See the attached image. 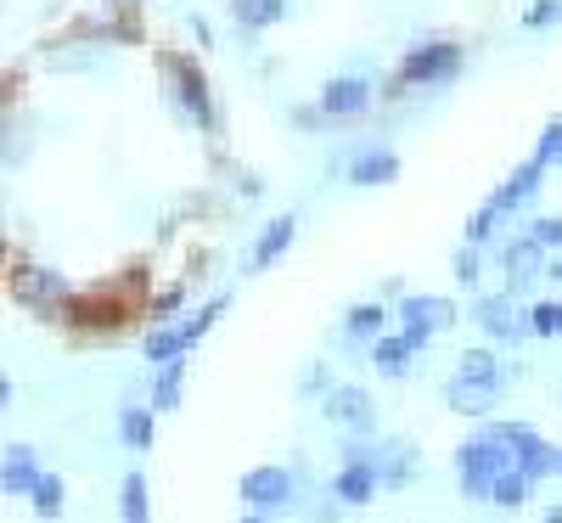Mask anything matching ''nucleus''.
<instances>
[{
    "label": "nucleus",
    "instance_id": "obj_1",
    "mask_svg": "<svg viewBox=\"0 0 562 523\" xmlns=\"http://www.w3.org/2000/svg\"><path fill=\"white\" fill-rule=\"evenodd\" d=\"M455 321V304L450 299H439V292H411V299L400 304V333L422 349L434 333H445V326Z\"/></svg>",
    "mask_w": 562,
    "mask_h": 523
},
{
    "label": "nucleus",
    "instance_id": "obj_2",
    "mask_svg": "<svg viewBox=\"0 0 562 523\" xmlns=\"http://www.w3.org/2000/svg\"><path fill=\"white\" fill-rule=\"evenodd\" d=\"M326 422H338L344 434H354V439H366V434H377V411H372V395L366 388H326Z\"/></svg>",
    "mask_w": 562,
    "mask_h": 523
},
{
    "label": "nucleus",
    "instance_id": "obj_3",
    "mask_svg": "<svg viewBox=\"0 0 562 523\" xmlns=\"http://www.w3.org/2000/svg\"><path fill=\"white\" fill-rule=\"evenodd\" d=\"M450 74H461V46H450V40L416 46V51L405 57V85H439V79H450Z\"/></svg>",
    "mask_w": 562,
    "mask_h": 523
},
{
    "label": "nucleus",
    "instance_id": "obj_4",
    "mask_svg": "<svg viewBox=\"0 0 562 523\" xmlns=\"http://www.w3.org/2000/svg\"><path fill=\"white\" fill-rule=\"evenodd\" d=\"M242 501L253 512L292 507V473L287 468H253V473H242Z\"/></svg>",
    "mask_w": 562,
    "mask_h": 523
},
{
    "label": "nucleus",
    "instance_id": "obj_5",
    "mask_svg": "<svg viewBox=\"0 0 562 523\" xmlns=\"http://www.w3.org/2000/svg\"><path fill=\"white\" fill-rule=\"evenodd\" d=\"M473 321L484 326L495 344H512V338L528 333V321L512 310V292H489V299H478V304H473Z\"/></svg>",
    "mask_w": 562,
    "mask_h": 523
},
{
    "label": "nucleus",
    "instance_id": "obj_6",
    "mask_svg": "<svg viewBox=\"0 0 562 523\" xmlns=\"http://www.w3.org/2000/svg\"><path fill=\"white\" fill-rule=\"evenodd\" d=\"M540 175H546V163H540V158H528L523 170H517V175H512L501 191H495V198H489L484 209H489L495 220H501V214H512L517 203H528V198H535V191H540Z\"/></svg>",
    "mask_w": 562,
    "mask_h": 523
},
{
    "label": "nucleus",
    "instance_id": "obj_7",
    "mask_svg": "<svg viewBox=\"0 0 562 523\" xmlns=\"http://www.w3.org/2000/svg\"><path fill=\"white\" fill-rule=\"evenodd\" d=\"M377 489H383V473H377L372 462H344V473L333 478V496H338L344 507H366Z\"/></svg>",
    "mask_w": 562,
    "mask_h": 523
},
{
    "label": "nucleus",
    "instance_id": "obj_8",
    "mask_svg": "<svg viewBox=\"0 0 562 523\" xmlns=\"http://www.w3.org/2000/svg\"><path fill=\"white\" fill-rule=\"evenodd\" d=\"M292 237H299V220H292V214L271 220V225H264V232H259L253 253H248V271H264V265H276V259L292 248Z\"/></svg>",
    "mask_w": 562,
    "mask_h": 523
},
{
    "label": "nucleus",
    "instance_id": "obj_9",
    "mask_svg": "<svg viewBox=\"0 0 562 523\" xmlns=\"http://www.w3.org/2000/svg\"><path fill=\"white\" fill-rule=\"evenodd\" d=\"M372 102V85L366 79H333L321 90V113L326 119H354V113H366Z\"/></svg>",
    "mask_w": 562,
    "mask_h": 523
},
{
    "label": "nucleus",
    "instance_id": "obj_10",
    "mask_svg": "<svg viewBox=\"0 0 562 523\" xmlns=\"http://www.w3.org/2000/svg\"><path fill=\"white\" fill-rule=\"evenodd\" d=\"M170 74H175V85H180V102H186V113H191L197 124L209 129V124H214V102H209V85H203V74H197L191 62H180V57L170 62Z\"/></svg>",
    "mask_w": 562,
    "mask_h": 523
},
{
    "label": "nucleus",
    "instance_id": "obj_11",
    "mask_svg": "<svg viewBox=\"0 0 562 523\" xmlns=\"http://www.w3.org/2000/svg\"><path fill=\"white\" fill-rule=\"evenodd\" d=\"M0 484H7V496H35V484H40L35 450H28V445H12V450H7V473H0Z\"/></svg>",
    "mask_w": 562,
    "mask_h": 523
},
{
    "label": "nucleus",
    "instance_id": "obj_12",
    "mask_svg": "<svg viewBox=\"0 0 562 523\" xmlns=\"http://www.w3.org/2000/svg\"><path fill=\"white\" fill-rule=\"evenodd\" d=\"M495 395H501V388H489V383H467V377H450V383H445V400H450L455 411H467V416H489Z\"/></svg>",
    "mask_w": 562,
    "mask_h": 523
},
{
    "label": "nucleus",
    "instance_id": "obj_13",
    "mask_svg": "<svg viewBox=\"0 0 562 523\" xmlns=\"http://www.w3.org/2000/svg\"><path fill=\"white\" fill-rule=\"evenodd\" d=\"M152 416H158L152 406H124V411H118V439H124L129 450H152V434H158Z\"/></svg>",
    "mask_w": 562,
    "mask_h": 523
},
{
    "label": "nucleus",
    "instance_id": "obj_14",
    "mask_svg": "<svg viewBox=\"0 0 562 523\" xmlns=\"http://www.w3.org/2000/svg\"><path fill=\"white\" fill-rule=\"evenodd\" d=\"M411 354H416V344H411L405 333H400V338H372V366H377L383 377H405Z\"/></svg>",
    "mask_w": 562,
    "mask_h": 523
},
{
    "label": "nucleus",
    "instance_id": "obj_15",
    "mask_svg": "<svg viewBox=\"0 0 562 523\" xmlns=\"http://www.w3.org/2000/svg\"><path fill=\"white\" fill-rule=\"evenodd\" d=\"M394 175H400V158L383 152V147H377V152H360V158H354V170H349V180H354V186H388Z\"/></svg>",
    "mask_w": 562,
    "mask_h": 523
},
{
    "label": "nucleus",
    "instance_id": "obj_16",
    "mask_svg": "<svg viewBox=\"0 0 562 523\" xmlns=\"http://www.w3.org/2000/svg\"><path fill=\"white\" fill-rule=\"evenodd\" d=\"M12 292H17V299H28V304H40V299H62L68 282H62L57 271H17V276H12Z\"/></svg>",
    "mask_w": 562,
    "mask_h": 523
},
{
    "label": "nucleus",
    "instance_id": "obj_17",
    "mask_svg": "<svg viewBox=\"0 0 562 523\" xmlns=\"http://www.w3.org/2000/svg\"><path fill=\"white\" fill-rule=\"evenodd\" d=\"M455 377H467V383H489V388H501L507 366L495 361L489 349H467V354H461V366H455Z\"/></svg>",
    "mask_w": 562,
    "mask_h": 523
},
{
    "label": "nucleus",
    "instance_id": "obj_18",
    "mask_svg": "<svg viewBox=\"0 0 562 523\" xmlns=\"http://www.w3.org/2000/svg\"><path fill=\"white\" fill-rule=\"evenodd\" d=\"M540 253H546V248H540L535 237H528V242H517V248L507 253V271H512V282H507V292H512V287H523V282H535V276H540Z\"/></svg>",
    "mask_w": 562,
    "mask_h": 523
},
{
    "label": "nucleus",
    "instance_id": "obj_19",
    "mask_svg": "<svg viewBox=\"0 0 562 523\" xmlns=\"http://www.w3.org/2000/svg\"><path fill=\"white\" fill-rule=\"evenodd\" d=\"M118 518L124 523H152V507H147V478L129 473L124 489H118Z\"/></svg>",
    "mask_w": 562,
    "mask_h": 523
},
{
    "label": "nucleus",
    "instance_id": "obj_20",
    "mask_svg": "<svg viewBox=\"0 0 562 523\" xmlns=\"http://www.w3.org/2000/svg\"><path fill=\"white\" fill-rule=\"evenodd\" d=\"M180 383H186V361L158 366V383H152V411H175V406H180Z\"/></svg>",
    "mask_w": 562,
    "mask_h": 523
},
{
    "label": "nucleus",
    "instance_id": "obj_21",
    "mask_svg": "<svg viewBox=\"0 0 562 523\" xmlns=\"http://www.w3.org/2000/svg\"><path fill=\"white\" fill-rule=\"evenodd\" d=\"M230 12H237L242 28H271V23H282L287 0H230Z\"/></svg>",
    "mask_w": 562,
    "mask_h": 523
},
{
    "label": "nucleus",
    "instance_id": "obj_22",
    "mask_svg": "<svg viewBox=\"0 0 562 523\" xmlns=\"http://www.w3.org/2000/svg\"><path fill=\"white\" fill-rule=\"evenodd\" d=\"M383 326H388V310L383 304H354L344 315V333L349 338H383Z\"/></svg>",
    "mask_w": 562,
    "mask_h": 523
},
{
    "label": "nucleus",
    "instance_id": "obj_23",
    "mask_svg": "<svg viewBox=\"0 0 562 523\" xmlns=\"http://www.w3.org/2000/svg\"><path fill=\"white\" fill-rule=\"evenodd\" d=\"M528 484H535L528 473H501V478L489 484L484 501H495V507H523V501H528Z\"/></svg>",
    "mask_w": 562,
    "mask_h": 523
},
{
    "label": "nucleus",
    "instance_id": "obj_24",
    "mask_svg": "<svg viewBox=\"0 0 562 523\" xmlns=\"http://www.w3.org/2000/svg\"><path fill=\"white\" fill-rule=\"evenodd\" d=\"M220 315H225V299H214V304H203V310H197L191 321H180V326H175V333H180V344H186V349H197V344H203V333H209V326H214Z\"/></svg>",
    "mask_w": 562,
    "mask_h": 523
},
{
    "label": "nucleus",
    "instance_id": "obj_25",
    "mask_svg": "<svg viewBox=\"0 0 562 523\" xmlns=\"http://www.w3.org/2000/svg\"><path fill=\"white\" fill-rule=\"evenodd\" d=\"M35 512L40 518H62V478H51V473H40V484H35Z\"/></svg>",
    "mask_w": 562,
    "mask_h": 523
},
{
    "label": "nucleus",
    "instance_id": "obj_26",
    "mask_svg": "<svg viewBox=\"0 0 562 523\" xmlns=\"http://www.w3.org/2000/svg\"><path fill=\"white\" fill-rule=\"evenodd\" d=\"M528 333H535V338H557V333H562V304L546 299V304L528 310Z\"/></svg>",
    "mask_w": 562,
    "mask_h": 523
},
{
    "label": "nucleus",
    "instance_id": "obj_27",
    "mask_svg": "<svg viewBox=\"0 0 562 523\" xmlns=\"http://www.w3.org/2000/svg\"><path fill=\"white\" fill-rule=\"evenodd\" d=\"M528 28H546V23H562V0H540V7H528V17H523Z\"/></svg>",
    "mask_w": 562,
    "mask_h": 523
},
{
    "label": "nucleus",
    "instance_id": "obj_28",
    "mask_svg": "<svg viewBox=\"0 0 562 523\" xmlns=\"http://www.w3.org/2000/svg\"><path fill=\"white\" fill-rule=\"evenodd\" d=\"M540 163H562V124H551L546 136H540V152H535Z\"/></svg>",
    "mask_w": 562,
    "mask_h": 523
},
{
    "label": "nucleus",
    "instance_id": "obj_29",
    "mask_svg": "<svg viewBox=\"0 0 562 523\" xmlns=\"http://www.w3.org/2000/svg\"><path fill=\"white\" fill-rule=\"evenodd\" d=\"M455 276H461V287L478 282V248H461V253H455Z\"/></svg>",
    "mask_w": 562,
    "mask_h": 523
},
{
    "label": "nucleus",
    "instance_id": "obj_30",
    "mask_svg": "<svg viewBox=\"0 0 562 523\" xmlns=\"http://www.w3.org/2000/svg\"><path fill=\"white\" fill-rule=\"evenodd\" d=\"M535 242L540 248H562V220L551 214V220H535Z\"/></svg>",
    "mask_w": 562,
    "mask_h": 523
},
{
    "label": "nucleus",
    "instance_id": "obj_31",
    "mask_svg": "<svg viewBox=\"0 0 562 523\" xmlns=\"http://www.w3.org/2000/svg\"><path fill=\"white\" fill-rule=\"evenodd\" d=\"M175 304H180V287H163V292H158V299H152V304H147V310H152V315H158V321H163V315H170V310H175Z\"/></svg>",
    "mask_w": 562,
    "mask_h": 523
},
{
    "label": "nucleus",
    "instance_id": "obj_32",
    "mask_svg": "<svg viewBox=\"0 0 562 523\" xmlns=\"http://www.w3.org/2000/svg\"><path fill=\"white\" fill-rule=\"evenodd\" d=\"M546 523H562V507H551V512H546Z\"/></svg>",
    "mask_w": 562,
    "mask_h": 523
},
{
    "label": "nucleus",
    "instance_id": "obj_33",
    "mask_svg": "<svg viewBox=\"0 0 562 523\" xmlns=\"http://www.w3.org/2000/svg\"><path fill=\"white\" fill-rule=\"evenodd\" d=\"M551 282H557V287H562V265H551Z\"/></svg>",
    "mask_w": 562,
    "mask_h": 523
},
{
    "label": "nucleus",
    "instance_id": "obj_34",
    "mask_svg": "<svg viewBox=\"0 0 562 523\" xmlns=\"http://www.w3.org/2000/svg\"><path fill=\"white\" fill-rule=\"evenodd\" d=\"M242 523H259V518H242Z\"/></svg>",
    "mask_w": 562,
    "mask_h": 523
}]
</instances>
